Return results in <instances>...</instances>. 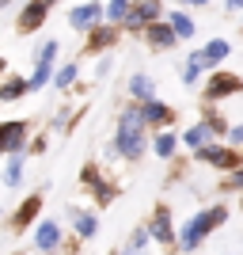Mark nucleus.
Here are the masks:
<instances>
[{"label":"nucleus","mask_w":243,"mask_h":255,"mask_svg":"<svg viewBox=\"0 0 243 255\" xmlns=\"http://www.w3.org/2000/svg\"><path fill=\"white\" fill-rule=\"evenodd\" d=\"M228 217H232V206H228V202H213V206H205V210L190 213L186 225L179 229L175 255H194L213 233H217V229H221V225H228Z\"/></svg>","instance_id":"obj_1"},{"label":"nucleus","mask_w":243,"mask_h":255,"mask_svg":"<svg viewBox=\"0 0 243 255\" xmlns=\"http://www.w3.org/2000/svg\"><path fill=\"white\" fill-rule=\"evenodd\" d=\"M114 141H118V149H122V160H126V164H141V156L152 149V137H148V126H145V118H141V103H137V99H129V103L118 111Z\"/></svg>","instance_id":"obj_2"},{"label":"nucleus","mask_w":243,"mask_h":255,"mask_svg":"<svg viewBox=\"0 0 243 255\" xmlns=\"http://www.w3.org/2000/svg\"><path fill=\"white\" fill-rule=\"evenodd\" d=\"M194 160L224 175V171L243 168V149H236V145H228V141H213V145H205V149L194 152Z\"/></svg>","instance_id":"obj_3"},{"label":"nucleus","mask_w":243,"mask_h":255,"mask_svg":"<svg viewBox=\"0 0 243 255\" xmlns=\"http://www.w3.org/2000/svg\"><path fill=\"white\" fill-rule=\"evenodd\" d=\"M148 233H152V244H160L163 252H175L179 244V229H175V217H171V206L167 202H156L152 213H148Z\"/></svg>","instance_id":"obj_4"},{"label":"nucleus","mask_w":243,"mask_h":255,"mask_svg":"<svg viewBox=\"0 0 243 255\" xmlns=\"http://www.w3.org/2000/svg\"><path fill=\"white\" fill-rule=\"evenodd\" d=\"M232 96H243V76L228 73V69H217L213 76L201 80V99L205 103H221V99H232Z\"/></svg>","instance_id":"obj_5"},{"label":"nucleus","mask_w":243,"mask_h":255,"mask_svg":"<svg viewBox=\"0 0 243 255\" xmlns=\"http://www.w3.org/2000/svg\"><path fill=\"white\" fill-rule=\"evenodd\" d=\"M42 210H46V194L42 191H31L27 198H23L15 210H11V217H8V229L15 236L19 233H27V229H34V225L42 221Z\"/></svg>","instance_id":"obj_6"},{"label":"nucleus","mask_w":243,"mask_h":255,"mask_svg":"<svg viewBox=\"0 0 243 255\" xmlns=\"http://www.w3.org/2000/svg\"><path fill=\"white\" fill-rule=\"evenodd\" d=\"M27 145H31V122H27V118H8V122H0V156L27 152Z\"/></svg>","instance_id":"obj_7"},{"label":"nucleus","mask_w":243,"mask_h":255,"mask_svg":"<svg viewBox=\"0 0 243 255\" xmlns=\"http://www.w3.org/2000/svg\"><path fill=\"white\" fill-rule=\"evenodd\" d=\"M163 15H167V11H163V4H160V0H133V8H129L126 23H122V31L141 38V31H145V27H152L156 19H163Z\"/></svg>","instance_id":"obj_8"},{"label":"nucleus","mask_w":243,"mask_h":255,"mask_svg":"<svg viewBox=\"0 0 243 255\" xmlns=\"http://www.w3.org/2000/svg\"><path fill=\"white\" fill-rule=\"evenodd\" d=\"M50 0H27L19 8V15H15V34H34V31H42L46 19H50Z\"/></svg>","instance_id":"obj_9"},{"label":"nucleus","mask_w":243,"mask_h":255,"mask_svg":"<svg viewBox=\"0 0 243 255\" xmlns=\"http://www.w3.org/2000/svg\"><path fill=\"white\" fill-rule=\"evenodd\" d=\"M99 23H106V8L99 4V0H84V4H76V8L69 11V27L80 31V34L95 31Z\"/></svg>","instance_id":"obj_10"},{"label":"nucleus","mask_w":243,"mask_h":255,"mask_svg":"<svg viewBox=\"0 0 243 255\" xmlns=\"http://www.w3.org/2000/svg\"><path fill=\"white\" fill-rule=\"evenodd\" d=\"M141 42L148 46V50H156V53H163V50H175V46H179V34H175V27H171L167 19H156L152 23V27H145V31H141Z\"/></svg>","instance_id":"obj_11"},{"label":"nucleus","mask_w":243,"mask_h":255,"mask_svg":"<svg viewBox=\"0 0 243 255\" xmlns=\"http://www.w3.org/2000/svg\"><path fill=\"white\" fill-rule=\"evenodd\" d=\"M141 118H145L148 133H160V129L175 126V107H167L163 99H148V103H141Z\"/></svg>","instance_id":"obj_12"},{"label":"nucleus","mask_w":243,"mask_h":255,"mask_svg":"<svg viewBox=\"0 0 243 255\" xmlns=\"http://www.w3.org/2000/svg\"><path fill=\"white\" fill-rule=\"evenodd\" d=\"M65 240H69V236H65V229L57 221H38V225H34V252L57 255Z\"/></svg>","instance_id":"obj_13"},{"label":"nucleus","mask_w":243,"mask_h":255,"mask_svg":"<svg viewBox=\"0 0 243 255\" xmlns=\"http://www.w3.org/2000/svg\"><path fill=\"white\" fill-rule=\"evenodd\" d=\"M122 27H114V23H99L95 31H87V42H84V53H106L110 46H118V38H122Z\"/></svg>","instance_id":"obj_14"},{"label":"nucleus","mask_w":243,"mask_h":255,"mask_svg":"<svg viewBox=\"0 0 243 255\" xmlns=\"http://www.w3.org/2000/svg\"><path fill=\"white\" fill-rule=\"evenodd\" d=\"M69 217H73V236L76 240H95V233H99V217L91 210H80V206H69Z\"/></svg>","instance_id":"obj_15"},{"label":"nucleus","mask_w":243,"mask_h":255,"mask_svg":"<svg viewBox=\"0 0 243 255\" xmlns=\"http://www.w3.org/2000/svg\"><path fill=\"white\" fill-rule=\"evenodd\" d=\"M163 19H167L171 27H175V34H179V42H190L194 34H198V23H194V15H190L186 8H175V11H167Z\"/></svg>","instance_id":"obj_16"},{"label":"nucleus","mask_w":243,"mask_h":255,"mask_svg":"<svg viewBox=\"0 0 243 255\" xmlns=\"http://www.w3.org/2000/svg\"><path fill=\"white\" fill-rule=\"evenodd\" d=\"M179 137H182V145H186L190 152H198V149H205V145H213V137H217V133H213L205 122H194V126L182 129Z\"/></svg>","instance_id":"obj_17"},{"label":"nucleus","mask_w":243,"mask_h":255,"mask_svg":"<svg viewBox=\"0 0 243 255\" xmlns=\"http://www.w3.org/2000/svg\"><path fill=\"white\" fill-rule=\"evenodd\" d=\"M179 145H182V137L175 133V129H160V133H152V152H156L160 160H175Z\"/></svg>","instance_id":"obj_18"},{"label":"nucleus","mask_w":243,"mask_h":255,"mask_svg":"<svg viewBox=\"0 0 243 255\" xmlns=\"http://www.w3.org/2000/svg\"><path fill=\"white\" fill-rule=\"evenodd\" d=\"M76 183H80V191L95 194L99 187H103V183H106V168H103V164H99V160H87L84 168H80V179H76Z\"/></svg>","instance_id":"obj_19"},{"label":"nucleus","mask_w":243,"mask_h":255,"mask_svg":"<svg viewBox=\"0 0 243 255\" xmlns=\"http://www.w3.org/2000/svg\"><path fill=\"white\" fill-rule=\"evenodd\" d=\"M205 57H201V50H190L186 53V65H182V88H198V80L205 76Z\"/></svg>","instance_id":"obj_20"},{"label":"nucleus","mask_w":243,"mask_h":255,"mask_svg":"<svg viewBox=\"0 0 243 255\" xmlns=\"http://www.w3.org/2000/svg\"><path fill=\"white\" fill-rule=\"evenodd\" d=\"M129 99H137V103L156 99V80H152L148 73H133L129 76Z\"/></svg>","instance_id":"obj_21"},{"label":"nucleus","mask_w":243,"mask_h":255,"mask_svg":"<svg viewBox=\"0 0 243 255\" xmlns=\"http://www.w3.org/2000/svg\"><path fill=\"white\" fill-rule=\"evenodd\" d=\"M232 50L236 46L228 42V38H209V42L201 46V57H205V65H221V61H228V57H232Z\"/></svg>","instance_id":"obj_22"},{"label":"nucleus","mask_w":243,"mask_h":255,"mask_svg":"<svg viewBox=\"0 0 243 255\" xmlns=\"http://www.w3.org/2000/svg\"><path fill=\"white\" fill-rule=\"evenodd\" d=\"M31 92V80L27 76H4L0 80V103H15V99H23Z\"/></svg>","instance_id":"obj_23"},{"label":"nucleus","mask_w":243,"mask_h":255,"mask_svg":"<svg viewBox=\"0 0 243 255\" xmlns=\"http://www.w3.org/2000/svg\"><path fill=\"white\" fill-rule=\"evenodd\" d=\"M198 122H205V126H209L213 133H217V137H228V129H232V126H228V118H224L221 111H217V103H205V107H201Z\"/></svg>","instance_id":"obj_24"},{"label":"nucleus","mask_w":243,"mask_h":255,"mask_svg":"<svg viewBox=\"0 0 243 255\" xmlns=\"http://www.w3.org/2000/svg\"><path fill=\"white\" fill-rule=\"evenodd\" d=\"M53 76H57L53 61H38V65H34V73L27 76V80H31V92H42L46 84H53Z\"/></svg>","instance_id":"obj_25"},{"label":"nucleus","mask_w":243,"mask_h":255,"mask_svg":"<svg viewBox=\"0 0 243 255\" xmlns=\"http://www.w3.org/2000/svg\"><path fill=\"white\" fill-rule=\"evenodd\" d=\"M23 164H27V152L8 156V164H4V183H8V187H19L23 183Z\"/></svg>","instance_id":"obj_26"},{"label":"nucleus","mask_w":243,"mask_h":255,"mask_svg":"<svg viewBox=\"0 0 243 255\" xmlns=\"http://www.w3.org/2000/svg\"><path fill=\"white\" fill-rule=\"evenodd\" d=\"M217 191H221V194H243V168L224 171L221 179H217Z\"/></svg>","instance_id":"obj_27"},{"label":"nucleus","mask_w":243,"mask_h":255,"mask_svg":"<svg viewBox=\"0 0 243 255\" xmlns=\"http://www.w3.org/2000/svg\"><path fill=\"white\" fill-rule=\"evenodd\" d=\"M76 76H80V65H76V61L61 65V69H57V76H53V88H57V92H69V88L76 84Z\"/></svg>","instance_id":"obj_28"},{"label":"nucleus","mask_w":243,"mask_h":255,"mask_svg":"<svg viewBox=\"0 0 243 255\" xmlns=\"http://www.w3.org/2000/svg\"><path fill=\"white\" fill-rule=\"evenodd\" d=\"M129 8H133V0H106V23L122 27L126 15H129Z\"/></svg>","instance_id":"obj_29"},{"label":"nucleus","mask_w":243,"mask_h":255,"mask_svg":"<svg viewBox=\"0 0 243 255\" xmlns=\"http://www.w3.org/2000/svg\"><path fill=\"white\" fill-rule=\"evenodd\" d=\"M148 244H152V233H148V225H137V229L129 233V240H126V252L141 255V252H145Z\"/></svg>","instance_id":"obj_30"},{"label":"nucleus","mask_w":243,"mask_h":255,"mask_svg":"<svg viewBox=\"0 0 243 255\" xmlns=\"http://www.w3.org/2000/svg\"><path fill=\"white\" fill-rule=\"evenodd\" d=\"M57 50H61V42H57V38H46V46L34 50V65L38 61H57Z\"/></svg>","instance_id":"obj_31"},{"label":"nucleus","mask_w":243,"mask_h":255,"mask_svg":"<svg viewBox=\"0 0 243 255\" xmlns=\"http://www.w3.org/2000/svg\"><path fill=\"white\" fill-rule=\"evenodd\" d=\"M46 149H50V137H46V133H34L31 145H27V156H46Z\"/></svg>","instance_id":"obj_32"},{"label":"nucleus","mask_w":243,"mask_h":255,"mask_svg":"<svg viewBox=\"0 0 243 255\" xmlns=\"http://www.w3.org/2000/svg\"><path fill=\"white\" fill-rule=\"evenodd\" d=\"M110 53H99V65H95V80H106V76H110Z\"/></svg>","instance_id":"obj_33"},{"label":"nucleus","mask_w":243,"mask_h":255,"mask_svg":"<svg viewBox=\"0 0 243 255\" xmlns=\"http://www.w3.org/2000/svg\"><path fill=\"white\" fill-rule=\"evenodd\" d=\"M103 160H106V164H114V160H122V149H118V141H114V137H110V141L103 145Z\"/></svg>","instance_id":"obj_34"},{"label":"nucleus","mask_w":243,"mask_h":255,"mask_svg":"<svg viewBox=\"0 0 243 255\" xmlns=\"http://www.w3.org/2000/svg\"><path fill=\"white\" fill-rule=\"evenodd\" d=\"M228 145L243 149V122H240V126H232V129H228Z\"/></svg>","instance_id":"obj_35"},{"label":"nucleus","mask_w":243,"mask_h":255,"mask_svg":"<svg viewBox=\"0 0 243 255\" xmlns=\"http://www.w3.org/2000/svg\"><path fill=\"white\" fill-rule=\"evenodd\" d=\"M228 11H243V0H224V15Z\"/></svg>","instance_id":"obj_36"},{"label":"nucleus","mask_w":243,"mask_h":255,"mask_svg":"<svg viewBox=\"0 0 243 255\" xmlns=\"http://www.w3.org/2000/svg\"><path fill=\"white\" fill-rule=\"evenodd\" d=\"M182 4H186V8H205L209 0H182Z\"/></svg>","instance_id":"obj_37"},{"label":"nucleus","mask_w":243,"mask_h":255,"mask_svg":"<svg viewBox=\"0 0 243 255\" xmlns=\"http://www.w3.org/2000/svg\"><path fill=\"white\" fill-rule=\"evenodd\" d=\"M8 73V57H4V53H0V76Z\"/></svg>","instance_id":"obj_38"},{"label":"nucleus","mask_w":243,"mask_h":255,"mask_svg":"<svg viewBox=\"0 0 243 255\" xmlns=\"http://www.w3.org/2000/svg\"><path fill=\"white\" fill-rule=\"evenodd\" d=\"M8 4H11V0H0V8H8Z\"/></svg>","instance_id":"obj_39"},{"label":"nucleus","mask_w":243,"mask_h":255,"mask_svg":"<svg viewBox=\"0 0 243 255\" xmlns=\"http://www.w3.org/2000/svg\"><path fill=\"white\" fill-rule=\"evenodd\" d=\"M240 210H243V194H240Z\"/></svg>","instance_id":"obj_40"},{"label":"nucleus","mask_w":243,"mask_h":255,"mask_svg":"<svg viewBox=\"0 0 243 255\" xmlns=\"http://www.w3.org/2000/svg\"><path fill=\"white\" fill-rule=\"evenodd\" d=\"M50 4H57V0H50Z\"/></svg>","instance_id":"obj_41"},{"label":"nucleus","mask_w":243,"mask_h":255,"mask_svg":"<svg viewBox=\"0 0 243 255\" xmlns=\"http://www.w3.org/2000/svg\"><path fill=\"white\" fill-rule=\"evenodd\" d=\"M0 217H4V213H0Z\"/></svg>","instance_id":"obj_42"},{"label":"nucleus","mask_w":243,"mask_h":255,"mask_svg":"<svg viewBox=\"0 0 243 255\" xmlns=\"http://www.w3.org/2000/svg\"><path fill=\"white\" fill-rule=\"evenodd\" d=\"M240 19H243V15H240Z\"/></svg>","instance_id":"obj_43"},{"label":"nucleus","mask_w":243,"mask_h":255,"mask_svg":"<svg viewBox=\"0 0 243 255\" xmlns=\"http://www.w3.org/2000/svg\"><path fill=\"white\" fill-rule=\"evenodd\" d=\"M38 255H42V252H38Z\"/></svg>","instance_id":"obj_44"}]
</instances>
